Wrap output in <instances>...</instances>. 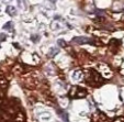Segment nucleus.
Here are the masks:
<instances>
[{
    "label": "nucleus",
    "mask_w": 124,
    "mask_h": 122,
    "mask_svg": "<svg viewBox=\"0 0 124 122\" xmlns=\"http://www.w3.org/2000/svg\"><path fill=\"white\" fill-rule=\"evenodd\" d=\"M85 77H86V82L91 87H100L104 82V78L100 75L97 69L93 68H89Z\"/></svg>",
    "instance_id": "1"
},
{
    "label": "nucleus",
    "mask_w": 124,
    "mask_h": 122,
    "mask_svg": "<svg viewBox=\"0 0 124 122\" xmlns=\"http://www.w3.org/2000/svg\"><path fill=\"white\" fill-rule=\"evenodd\" d=\"M113 122H124V117H116Z\"/></svg>",
    "instance_id": "16"
},
{
    "label": "nucleus",
    "mask_w": 124,
    "mask_h": 122,
    "mask_svg": "<svg viewBox=\"0 0 124 122\" xmlns=\"http://www.w3.org/2000/svg\"><path fill=\"white\" fill-rule=\"evenodd\" d=\"M87 95H88V91L85 89L84 87L76 86V85L70 87L69 91H68V96L71 99H82L86 98Z\"/></svg>",
    "instance_id": "2"
},
{
    "label": "nucleus",
    "mask_w": 124,
    "mask_h": 122,
    "mask_svg": "<svg viewBox=\"0 0 124 122\" xmlns=\"http://www.w3.org/2000/svg\"><path fill=\"white\" fill-rule=\"evenodd\" d=\"M49 1H52V2H56V0H49Z\"/></svg>",
    "instance_id": "20"
},
{
    "label": "nucleus",
    "mask_w": 124,
    "mask_h": 122,
    "mask_svg": "<svg viewBox=\"0 0 124 122\" xmlns=\"http://www.w3.org/2000/svg\"><path fill=\"white\" fill-rule=\"evenodd\" d=\"M97 71L100 73V75L102 76L103 78H107V79H110L113 76V71L111 69V67L108 65V64L104 63H98L97 64Z\"/></svg>",
    "instance_id": "3"
},
{
    "label": "nucleus",
    "mask_w": 124,
    "mask_h": 122,
    "mask_svg": "<svg viewBox=\"0 0 124 122\" xmlns=\"http://www.w3.org/2000/svg\"><path fill=\"white\" fill-rule=\"evenodd\" d=\"M6 12H7L9 16H14L16 14V7H13V6H8L7 9H6Z\"/></svg>",
    "instance_id": "11"
},
{
    "label": "nucleus",
    "mask_w": 124,
    "mask_h": 122,
    "mask_svg": "<svg viewBox=\"0 0 124 122\" xmlns=\"http://www.w3.org/2000/svg\"><path fill=\"white\" fill-rule=\"evenodd\" d=\"M121 46V41L120 40H116V39H112V40L110 41V47L111 49H116L117 47H120Z\"/></svg>",
    "instance_id": "10"
},
{
    "label": "nucleus",
    "mask_w": 124,
    "mask_h": 122,
    "mask_svg": "<svg viewBox=\"0 0 124 122\" xmlns=\"http://www.w3.org/2000/svg\"><path fill=\"white\" fill-rule=\"evenodd\" d=\"M3 2H8V1H9V0H2Z\"/></svg>",
    "instance_id": "21"
},
{
    "label": "nucleus",
    "mask_w": 124,
    "mask_h": 122,
    "mask_svg": "<svg viewBox=\"0 0 124 122\" xmlns=\"http://www.w3.org/2000/svg\"><path fill=\"white\" fill-rule=\"evenodd\" d=\"M62 117L64 118V122H68V117L66 113H62Z\"/></svg>",
    "instance_id": "18"
},
{
    "label": "nucleus",
    "mask_w": 124,
    "mask_h": 122,
    "mask_svg": "<svg viewBox=\"0 0 124 122\" xmlns=\"http://www.w3.org/2000/svg\"><path fill=\"white\" fill-rule=\"evenodd\" d=\"M16 1H18V6H19L22 10L28 9V2H26V0H16Z\"/></svg>",
    "instance_id": "12"
},
{
    "label": "nucleus",
    "mask_w": 124,
    "mask_h": 122,
    "mask_svg": "<svg viewBox=\"0 0 124 122\" xmlns=\"http://www.w3.org/2000/svg\"><path fill=\"white\" fill-rule=\"evenodd\" d=\"M57 44H58L59 46H62V47H66V46H67V44L65 43V41H64L63 39H59V40L57 41Z\"/></svg>",
    "instance_id": "15"
},
{
    "label": "nucleus",
    "mask_w": 124,
    "mask_h": 122,
    "mask_svg": "<svg viewBox=\"0 0 124 122\" xmlns=\"http://www.w3.org/2000/svg\"><path fill=\"white\" fill-rule=\"evenodd\" d=\"M12 122H25V115L22 111H19V112H16V117L13 118Z\"/></svg>",
    "instance_id": "8"
},
{
    "label": "nucleus",
    "mask_w": 124,
    "mask_h": 122,
    "mask_svg": "<svg viewBox=\"0 0 124 122\" xmlns=\"http://www.w3.org/2000/svg\"><path fill=\"white\" fill-rule=\"evenodd\" d=\"M62 21H63V20H62L59 16H56L54 21L52 22V25H51L52 30H57V29H61L62 28Z\"/></svg>",
    "instance_id": "7"
},
{
    "label": "nucleus",
    "mask_w": 124,
    "mask_h": 122,
    "mask_svg": "<svg viewBox=\"0 0 124 122\" xmlns=\"http://www.w3.org/2000/svg\"><path fill=\"white\" fill-rule=\"evenodd\" d=\"M84 77H85V75L81 69H76L73 73V79L75 80V81H81V80L84 79Z\"/></svg>",
    "instance_id": "6"
},
{
    "label": "nucleus",
    "mask_w": 124,
    "mask_h": 122,
    "mask_svg": "<svg viewBox=\"0 0 124 122\" xmlns=\"http://www.w3.org/2000/svg\"><path fill=\"white\" fill-rule=\"evenodd\" d=\"M58 49H56V47H53V49H49L48 52V57H54L56 54H58Z\"/></svg>",
    "instance_id": "13"
},
{
    "label": "nucleus",
    "mask_w": 124,
    "mask_h": 122,
    "mask_svg": "<svg viewBox=\"0 0 124 122\" xmlns=\"http://www.w3.org/2000/svg\"><path fill=\"white\" fill-rule=\"evenodd\" d=\"M12 28H13L12 22H7V23L3 25V30H12Z\"/></svg>",
    "instance_id": "14"
},
{
    "label": "nucleus",
    "mask_w": 124,
    "mask_h": 122,
    "mask_svg": "<svg viewBox=\"0 0 124 122\" xmlns=\"http://www.w3.org/2000/svg\"><path fill=\"white\" fill-rule=\"evenodd\" d=\"M31 39H32L33 42H38V41L40 40V36H39V35H32V36H31Z\"/></svg>",
    "instance_id": "17"
},
{
    "label": "nucleus",
    "mask_w": 124,
    "mask_h": 122,
    "mask_svg": "<svg viewBox=\"0 0 124 122\" xmlns=\"http://www.w3.org/2000/svg\"><path fill=\"white\" fill-rule=\"evenodd\" d=\"M8 85H9V82H8L7 78L3 77V76H0V88L5 90L8 88Z\"/></svg>",
    "instance_id": "9"
},
{
    "label": "nucleus",
    "mask_w": 124,
    "mask_h": 122,
    "mask_svg": "<svg viewBox=\"0 0 124 122\" xmlns=\"http://www.w3.org/2000/svg\"><path fill=\"white\" fill-rule=\"evenodd\" d=\"M3 40H6V35H5V34H1V35H0V42H1V41H3Z\"/></svg>",
    "instance_id": "19"
},
{
    "label": "nucleus",
    "mask_w": 124,
    "mask_h": 122,
    "mask_svg": "<svg viewBox=\"0 0 124 122\" xmlns=\"http://www.w3.org/2000/svg\"><path fill=\"white\" fill-rule=\"evenodd\" d=\"M91 121L92 122H108V117L101 111H96L92 113L91 115Z\"/></svg>",
    "instance_id": "4"
},
{
    "label": "nucleus",
    "mask_w": 124,
    "mask_h": 122,
    "mask_svg": "<svg viewBox=\"0 0 124 122\" xmlns=\"http://www.w3.org/2000/svg\"><path fill=\"white\" fill-rule=\"evenodd\" d=\"M73 42L76 43V44H93V45L97 44V43H94L93 40L86 38V36H76V38L73 39Z\"/></svg>",
    "instance_id": "5"
}]
</instances>
